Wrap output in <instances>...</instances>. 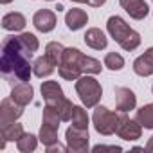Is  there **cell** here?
<instances>
[{
  "mask_svg": "<svg viewBox=\"0 0 153 153\" xmlns=\"http://www.w3.org/2000/svg\"><path fill=\"white\" fill-rule=\"evenodd\" d=\"M31 51H27L18 36H6L2 42V58H0V70L4 79L15 85V81H29L33 74Z\"/></svg>",
  "mask_w": 153,
  "mask_h": 153,
  "instance_id": "1",
  "label": "cell"
},
{
  "mask_svg": "<svg viewBox=\"0 0 153 153\" xmlns=\"http://www.w3.org/2000/svg\"><path fill=\"white\" fill-rule=\"evenodd\" d=\"M106 29L110 33V36L121 45V49L124 51H135L140 45V34L137 31H133L121 16H110L106 22Z\"/></svg>",
  "mask_w": 153,
  "mask_h": 153,
  "instance_id": "2",
  "label": "cell"
},
{
  "mask_svg": "<svg viewBox=\"0 0 153 153\" xmlns=\"http://www.w3.org/2000/svg\"><path fill=\"white\" fill-rule=\"evenodd\" d=\"M76 92H78L81 103L87 108L97 106V103L101 101V96H103V88H101L99 81L88 74L81 76L79 79H76Z\"/></svg>",
  "mask_w": 153,
  "mask_h": 153,
  "instance_id": "3",
  "label": "cell"
},
{
  "mask_svg": "<svg viewBox=\"0 0 153 153\" xmlns=\"http://www.w3.org/2000/svg\"><path fill=\"white\" fill-rule=\"evenodd\" d=\"M92 121H94V128H96L97 133H101V135H112V133H115L119 115L114 114L112 110H108L106 106H96Z\"/></svg>",
  "mask_w": 153,
  "mask_h": 153,
  "instance_id": "4",
  "label": "cell"
},
{
  "mask_svg": "<svg viewBox=\"0 0 153 153\" xmlns=\"http://www.w3.org/2000/svg\"><path fill=\"white\" fill-rule=\"evenodd\" d=\"M117 137H121L123 140H137L142 135V126L135 121L130 119L126 115V112L119 114V121H117V128H115Z\"/></svg>",
  "mask_w": 153,
  "mask_h": 153,
  "instance_id": "5",
  "label": "cell"
},
{
  "mask_svg": "<svg viewBox=\"0 0 153 153\" xmlns=\"http://www.w3.org/2000/svg\"><path fill=\"white\" fill-rule=\"evenodd\" d=\"M67 139V148L74 153H87L88 151V130L70 126L65 133Z\"/></svg>",
  "mask_w": 153,
  "mask_h": 153,
  "instance_id": "6",
  "label": "cell"
},
{
  "mask_svg": "<svg viewBox=\"0 0 153 153\" xmlns=\"http://www.w3.org/2000/svg\"><path fill=\"white\" fill-rule=\"evenodd\" d=\"M24 114V106L15 103L11 97H6L0 103V126H7L11 123H16Z\"/></svg>",
  "mask_w": 153,
  "mask_h": 153,
  "instance_id": "7",
  "label": "cell"
},
{
  "mask_svg": "<svg viewBox=\"0 0 153 153\" xmlns=\"http://www.w3.org/2000/svg\"><path fill=\"white\" fill-rule=\"evenodd\" d=\"M115 106H117L119 112L135 110V106H137V96L133 94V90H130L126 87H117L115 88Z\"/></svg>",
  "mask_w": 153,
  "mask_h": 153,
  "instance_id": "8",
  "label": "cell"
},
{
  "mask_svg": "<svg viewBox=\"0 0 153 153\" xmlns=\"http://www.w3.org/2000/svg\"><path fill=\"white\" fill-rule=\"evenodd\" d=\"M33 24L40 33H51L56 27V13L51 9H40L34 13Z\"/></svg>",
  "mask_w": 153,
  "mask_h": 153,
  "instance_id": "9",
  "label": "cell"
},
{
  "mask_svg": "<svg viewBox=\"0 0 153 153\" xmlns=\"http://www.w3.org/2000/svg\"><path fill=\"white\" fill-rule=\"evenodd\" d=\"M119 4L133 20H144L149 13V7L144 0H119Z\"/></svg>",
  "mask_w": 153,
  "mask_h": 153,
  "instance_id": "10",
  "label": "cell"
},
{
  "mask_svg": "<svg viewBox=\"0 0 153 153\" xmlns=\"http://www.w3.org/2000/svg\"><path fill=\"white\" fill-rule=\"evenodd\" d=\"M33 96H34L33 87H31L27 81H20V83L13 85V88H11V96H9V97H11L15 103L22 105V106H27V105L33 101Z\"/></svg>",
  "mask_w": 153,
  "mask_h": 153,
  "instance_id": "11",
  "label": "cell"
},
{
  "mask_svg": "<svg viewBox=\"0 0 153 153\" xmlns=\"http://www.w3.org/2000/svg\"><path fill=\"white\" fill-rule=\"evenodd\" d=\"M133 72L137 76H142V78H148L153 74V47H149L144 54H140L133 61Z\"/></svg>",
  "mask_w": 153,
  "mask_h": 153,
  "instance_id": "12",
  "label": "cell"
},
{
  "mask_svg": "<svg viewBox=\"0 0 153 153\" xmlns=\"http://www.w3.org/2000/svg\"><path fill=\"white\" fill-rule=\"evenodd\" d=\"M87 22H88V15H87V11L78 9V7L68 9L67 15H65V24H67V27H68L70 31H79L81 27L87 25Z\"/></svg>",
  "mask_w": 153,
  "mask_h": 153,
  "instance_id": "13",
  "label": "cell"
},
{
  "mask_svg": "<svg viewBox=\"0 0 153 153\" xmlns=\"http://www.w3.org/2000/svg\"><path fill=\"white\" fill-rule=\"evenodd\" d=\"M40 90H42V97H43L45 105L54 103V101H59V99L65 97L63 88H61V85L58 81H43Z\"/></svg>",
  "mask_w": 153,
  "mask_h": 153,
  "instance_id": "14",
  "label": "cell"
},
{
  "mask_svg": "<svg viewBox=\"0 0 153 153\" xmlns=\"http://www.w3.org/2000/svg\"><path fill=\"white\" fill-rule=\"evenodd\" d=\"M83 38H85V43H87L90 49H94V51L106 49V45H108V38H106L105 33H103L101 29H97V27L88 29Z\"/></svg>",
  "mask_w": 153,
  "mask_h": 153,
  "instance_id": "15",
  "label": "cell"
},
{
  "mask_svg": "<svg viewBox=\"0 0 153 153\" xmlns=\"http://www.w3.org/2000/svg\"><path fill=\"white\" fill-rule=\"evenodd\" d=\"M24 133H25L24 126L18 124V123H11L7 126H2V128H0V137H2V140H0V149L6 148L7 140H18Z\"/></svg>",
  "mask_w": 153,
  "mask_h": 153,
  "instance_id": "16",
  "label": "cell"
},
{
  "mask_svg": "<svg viewBox=\"0 0 153 153\" xmlns=\"http://www.w3.org/2000/svg\"><path fill=\"white\" fill-rule=\"evenodd\" d=\"M76 61H78L79 68L83 70V74H99L101 72V61H97L96 58L85 56L81 51H78V56H76Z\"/></svg>",
  "mask_w": 153,
  "mask_h": 153,
  "instance_id": "17",
  "label": "cell"
},
{
  "mask_svg": "<svg viewBox=\"0 0 153 153\" xmlns=\"http://www.w3.org/2000/svg\"><path fill=\"white\" fill-rule=\"evenodd\" d=\"M25 24H27L25 16H24L22 13H18V11L7 13V15H4V18H2V27H4L6 31H22V29L25 27Z\"/></svg>",
  "mask_w": 153,
  "mask_h": 153,
  "instance_id": "18",
  "label": "cell"
},
{
  "mask_svg": "<svg viewBox=\"0 0 153 153\" xmlns=\"http://www.w3.org/2000/svg\"><path fill=\"white\" fill-rule=\"evenodd\" d=\"M54 68H56V65L45 54L36 58L34 63H33V74L36 76V78H47V76H51L54 72Z\"/></svg>",
  "mask_w": 153,
  "mask_h": 153,
  "instance_id": "19",
  "label": "cell"
},
{
  "mask_svg": "<svg viewBox=\"0 0 153 153\" xmlns=\"http://www.w3.org/2000/svg\"><path fill=\"white\" fill-rule=\"evenodd\" d=\"M135 121L146 128V130H153V103L144 105L142 108H139L135 112Z\"/></svg>",
  "mask_w": 153,
  "mask_h": 153,
  "instance_id": "20",
  "label": "cell"
},
{
  "mask_svg": "<svg viewBox=\"0 0 153 153\" xmlns=\"http://www.w3.org/2000/svg\"><path fill=\"white\" fill-rule=\"evenodd\" d=\"M49 106H52L56 112H58V115L61 117V121H70L72 119V114H74V105H72V101H68L67 97H63V99H59V101H54V103H49Z\"/></svg>",
  "mask_w": 153,
  "mask_h": 153,
  "instance_id": "21",
  "label": "cell"
},
{
  "mask_svg": "<svg viewBox=\"0 0 153 153\" xmlns=\"http://www.w3.org/2000/svg\"><path fill=\"white\" fill-rule=\"evenodd\" d=\"M63 52H65V47H63L59 42H49V43L45 45V56H47L56 67H59V63H61V59H63Z\"/></svg>",
  "mask_w": 153,
  "mask_h": 153,
  "instance_id": "22",
  "label": "cell"
},
{
  "mask_svg": "<svg viewBox=\"0 0 153 153\" xmlns=\"http://www.w3.org/2000/svg\"><path fill=\"white\" fill-rule=\"evenodd\" d=\"M40 142L47 148L51 144H56L58 142V128L54 126H49V124H43L42 123V128H40Z\"/></svg>",
  "mask_w": 153,
  "mask_h": 153,
  "instance_id": "23",
  "label": "cell"
},
{
  "mask_svg": "<svg viewBox=\"0 0 153 153\" xmlns=\"http://www.w3.org/2000/svg\"><path fill=\"white\" fill-rule=\"evenodd\" d=\"M38 137H34L33 133H24L18 140H16V148L22 151V153H29V151H34L36 146H38Z\"/></svg>",
  "mask_w": 153,
  "mask_h": 153,
  "instance_id": "24",
  "label": "cell"
},
{
  "mask_svg": "<svg viewBox=\"0 0 153 153\" xmlns=\"http://www.w3.org/2000/svg\"><path fill=\"white\" fill-rule=\"evenodd\" d=\"M70 123H72V126H76V128L88 130V115H87V110H85L83 106H76V105H74V114H72Z\"/></svg>",
  "mask_w": 153,
  "mask_h": 153,
  "instance_id": "25",
  "label": "cell"
},
{
  "mask_svg": "<svg viewBox=\"0 0 153 153\" xmlns=\"http://www.w3.org/2000/svg\"><path fill=\"white\" fill-rule=\"evenodd\" d=\"M42 123H43V124H49V126H54V128H59L61 117L58 115V112H56L52 106L45 105V108H43V114H42Z\"/></svg>",
  "mask_w": 153,
  "mask_h": 153,
  "instance_id": "26",
  "label": "cell"
},
{
  "mask_svg": "<svg viewBox=\"0 0 153 153\" xmlns=\"http://www.w3.org/2000/svg\"><path fill=\"white\" fill-rule=\"evenodd\" d=\"M105 67H108L110 70H121L124 67V58L119 52H108L105 56Z\"/></svg>",
  "mask_w": 153,
  "mask_h": 153,
  "instance_id": "27",
  "label": "cell"
},
{
  "mask_svg": "<svg viewBox=\"0 0 153 153\" xmlns=\"http://www.w3.org/2000/svg\"><path fill=\"white\" fill-rule=\"evenodd\" d=\"M18 38H20V43H22L27 51L36 52V51L40 49V42H38V38H36L33 33H22Z\"/></svg>",
  "mask_w": 153,
  "mask_h": 153,
  "instance_id": "28",
  "label": "cell"
},
{
  "mask_svg": "<svg viewBox=\"0 0 153 153\" xmlns=\"http://www.w3.org/2000/svg\"><path fill=\"white\" fill-rule=\"evenodd\" d=\"M68 148H65V146H61L59 142H56V144H51V146H47V153H54V151H67Z\"/></svg>",
  "mask_w": 153,
  "mask_h": 153,
  "instance_id": "29",
  "label": "cell"
},
{
  "mask_svg": "<svg viewBox=\"0 0 153 153\" xmlns=\"http://www.w3.org/2000/svg\"><path fill=\"white\" fill-rule=\"evenodd\" d=\"M94 151H96V153H97V151H121V148H119V146H101V144H99V146L94 148Z\"/></svg>",
  "mask_w": 153,
  "mask_h": 153,
  "instance_id": "30",
  "label": "cell"
},
{
  "mask_svg": "<svg viewBox=\"0 0 153 153\" xmlns=\"http://www.w3.org/2000/svg\"><path fill=\"white\" fill-rule=\"evenodd\" d=\"M105 2H106V0H88V4H90L92 7H101Z\"/></svg>",
  "mask_w": 153,
  "mask_h": 153,
  "instance_id": "31",
  "label": "cell"
},
{
  "mask_svg": "<svg viewBox=\"0 0 153 153\" xmlns=\"http://www.w3.org/2000/svg\"><path fill=\"white\" fill-rule=\"evenodd\" d=\"M146 151H149V153H153V135L149 137V140H148V144H146V148H144Z\"/></svg>",
  "mask_w": 153,
  "mask_h": 153,
  "instance_id": "32",
  "label": "cell"
},
{
  "mask_svg": "<svg viewBox=\"0 0 153 153\" xmlns=\"http://www.w3.org/2000/svg\"><path fill=\"white\" fill-rule=\"evenodd\" d=\"M72 2H78V4H85V2H87V4H88V0H72Z\"/></svg>",
  "mask_w": 153,
  "mask_h": 153,
  "instance_id": "33",
  "label": "cell"
},
{
  "mask_svg": "<svg viewBox=\"0 0 153 153\" xmlns=\"http://www.w3.org/2000/svg\"><path fill=\"white\" fill-rule=\"evenodd\" d=\"M9 2H13V0H0V4H9Z\"/></svg>",
  "mask_w": 153,
  "mask_h": 153,
  "instance_id": "34",
  "label": "cell"
},
{
  "mask_svg": "<svg viewBox=\"0 0 153 153\" xmlns=\"http://www.w3.org/2000/svg\"><path fill=\"white\" fill-rule=\"evenodd\" d=\"M151 92H153V87H151Z\"/></svg>",
  "mask_w": 153,
  "mask_h": 153,
  "instance_id": "35",
  "label": "cell"
},
{
  "mask_svg": "<svg viewBox=\"0 0 153 153\" xmlns=\"http://www.w3.org/2000/svg\"><path fill=\"white\" fill-rule=\"evenodd\" d=\"M151 2H153V0H151Z\"/></svg>",
  "mask_w": 153,
  "mask_h": 153,
  "instance_id": "36",
  "label": "cell"
}]
</instances>
